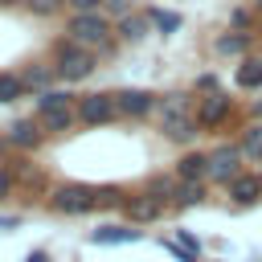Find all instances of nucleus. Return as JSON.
<instances>
[{
  "label": "nucleus",
  "mask_w": 262,
  "mask_h": 262,
  "mask_svg": "<svg viewBox=\"0 0 262 262\" xmlns=\"http://www.w3.org/2000/svg\"><path fill=\"white\" fill-rule=\"evenodd\" d=\"M49 205L66 217H82V213H94L102 205V188H90V184H57L49 192Z\"/></svg>",
  "instance_id": "20e7f679"
},
{
  "label": "nucleus",
  "mask_w": 262,
  "mask_h": 262,
  "mask_svg": "<svg viewBox=\"0 0 262 262\" xmlns=\"http://www.w3.org/2000/svg\"><path fill=\"white\" fill-rule=\"evenodd\" d=\"M229 20H233V29H246V25H250V12H246V8H233Z\"/></svg>",
  "instance_id": "c85d7f7f"
},
{
  "label": "nucleus",
  "mask_w": 262,
  "mask_h": 262,
  "mask_svg": "<svg viewBox=\"0 0 262 262\" xmlns=\"http://www.w3.org/2000/svg\"><path fill=\"white\" fill-rule=\"evenodd\" d=\"M123 213H127L131 221H156V217L164 213V201H156L151 192H135V196L123 201Z\"/></svg>",
  "instance_id": "9b49d317"
},
{
  "label": "nucleus",
  "mask_w": 262,
  "mask_h": 262,
  "mask_svg": "<svg viewBox=\"0 0 262 262\" xmlns=\"http://www.w3.org/2000/svg\"><path fill=\"white\" fill-rule=\"evenodd\" d=\"M8 192H12V172L0 164V196H8Z\"/></svg>",
  "instance_id": "c756f323"
},
{
  "label": "nucleus",
  "mask_w": 262,
  "mask_h": 262,
  "mask_svg": "<svg viewBox=\"0 0 262 262\" xmlns=\"http://www.w3.org/2000/svg\"><path fill=\"white\" fill-rule=\"evenodd\" d=\"M37 102V115H49V111H61V106H78V94H70V86H49L41 94H33Z\"/></svg>",
  "instance_id": "4468645a"
},
{
  "label": "nucleus",
  "mask_w": 262,
  "mask_h": 262,
  "mask_svg": "<svg viewBox=\"0 0 262 262\" xmlns=\"http://www.w3.org/2000/svg\"><path fill=\"white\" fill-rule=\"evenodd\" d=\"M233 82H237L242 90H262V57H246V61L237 66Z\"/></svg>",
  "instance_id": "f3484780"
},
{
  "label": "nucleus",
  "mask_w": 262,
  "mask_h": 262,
  "mask_svg": "<svg viewBox=\"0 0 262 262\" xmlns=\"http://www.w3.org/2000/svg\"><path fill=\"white\" fill-rule=\"evenodd\" d=\"M250 115H254V123H262V98H254V106H250Z\"/></svg>",
  "instance_id": "473e14b6"
},
{
  "label": "nucleus",
  "mask_w": 262,
  "mask_h": 262,
  "mask_svg": "<svg viewBox=\"0 0 262 262\" xmlns=\"http://www.w3.org/2000/svg\"><path fill=\"white\" fill-rule=\"evenodd\" d=\"M176 180H209V151H184L176 160Z\"/></svg>",
  "instance_id": "f8f14e48"
},
{
  "label": "nucleus",
  "mask_w": 262,
  "mask_h": 262,
  "mask_svg": "<svg viewBox=\"0 0 262 262\" xmlns=\"http://www.w3.org/2000/svg\"><path fill=\"white\" fill-rule=\"evenodd\" d=\"M25 262H49V254H45V250H33V254H29Z\"/></svg>",
  "instance_id": "2f4dec72"
},
{
  "label": "nucleus",
  "mask_w": 262,
  "mask_h": 262,
  "mask_svg": "<svg viewBox=\"0 0 262 262\" xmlns=\"http://www.w3.org/2000/svg\"><path fill=\"white\" fill-rule=\"evenodd\" d=\"M242 160H246L242 143H221V147H213V151H209V180H213V184L237 180V176H242Z\"/></svg>",
  "instance_id": "423d86ee"
},
{
  "label": "nucleus",
  "mask_w": 262,
  "mask_h": 262,
  "mask_svg": "<svg viewBox=\"0 0 262 262\" xmlns=\"http://www.w3.org/2000/svg\"><path fill=\"white\" fill-rule=\"evenodd\" d=\"M229 111H233V98H229L225 90H209L205 98H196V123H201L205 131L221 127V123L229 119Z\"/></svg>",
  "instance_id": "0eeeda50"
},
{
  "label": "nucleus",
  "mask_w": 262,
  "mask_h": 262,
  "mask_svg": "<svg viewBox=\"0 0 262 262\" xmlns=\"http://www.w3.org/2000/svg\"><path fill=\"white\" fill-rule=\"evenodd\" d=\"M131 4H135V0H102V12H106L111 20H119V16L131 12Z\"/></svg>",
  "instance_id": "393cba45"
},
{
  "label": "nucleus",
  "mask_w": 262,
  "mask_h": 262,
  "mask_svg": "<svg viewBox=\"0 0 262 262\" xmlns=\"http://www.w3.org/2000/svg\"><path fill=\"white\" fill-rule=\"evenodd\" d=\"M4 139H8V147L33 151V147H37V143L45 139V131H41V119H16V123H8Z\"/></svg>",
  "instance_id": "9d476101"
},
{
  "label": "nucleus",
  "mask_w": 262,
  "mask_h": 262,
  "mask_svg": "<svg viewBox=\"0 0 262 262\" xmlns=\"http://www.w3.org/2000/svg\"><path fill=\"white\" fill-rule=\"evenodd\" d=\"M258 180H262V160H258Z\"/></svg>",
  "instance_id": "c9c22d12"
},
{
  "label": "nucleus",
  "mask_w": 262,
  "mask_h": 262,
  "mask_svg": "<svg viewBox=\"0 0 262 262\" xmlns=\"http://www.w3.org/2000/svg\"><path fill=\"white\" fill-rule=\"evenodd\" d=\"M205 201V184L201 180H176V192H172V205L188 209V205H201Z\"/></svg>",
  "instance_id": "6ab92c4d"
},
{
  "label": "nucleus",
  "mask_w": 262,
  "mask_h": 262,
  "mask_svg": "<svg viewBox=\"0 0 262 262\" xmlns=\"http://www.w3.org/2000/svg\"><path fill=\"white\" fill-rule=\"evenodd\" d=\"M66 37L70 41H78V45H86V49H98V53H111L115 49V20L98 8V12H70V20H66Z\"/></svg>",
  "instance_id": "f03ea898"
},
{
  "label": "nucleus",
  "mask_w": 262,
  "mask_h": 262,
  "mask_svg": "<svg viewBox=\"0 0 262 262\" xmlns=\"http://www.w3.org/2000/svg\"><path fill=\"white\" fill-rule=\"evenodd\" d=\"M37 119H41V131L45 135H66V131H74L78 111L74 106H61V111H49V115H37Z\"/></svg>",
  "instance_id": "dca6fc26"
},
{
  "label": "nucleus",
  "mask_w": 262,
  "mask_h": 262,
  "mask_svg": "<svg viewBox=\"0 0 262 262\" xmlns=\"http://www.w3.org/2000/svg\"><path fill=\"white\" fill-rule=\"evenodd\" d=\"M16 98H25L20 74H0V102H16Z\"/></svg>",
  "instance_id": "5701e85b"
},
{
  "label": "nucleus",
  "mask_w": 262,
  "mask_h": 262,
  "mask_svg": "<svg viewBox=\"0 0 262 262\" xmlns=\"http://www.w3.org/2000/svg\"><path fill=\"white\" fill-rule=\"evenodd\" d=\"M66 8H70V12H98L102 0H66Z\"/></svg>",
  "instance_id": "cd10ccee"
},
{
  "label": "nucleus",
  "mask_w": 262,
  "mask_h": 262,
  "mask_svg": "<svg viewBox=\"0 0 262 262\" xmlns=\"http://www.w3.org/2000/svg\"><path fill=\"white\" fill-rule=\"evenodd\" d=\"M151 33H156V25H151L147 12H127V16L115 20V37L127 41V45H139V41H147Z\"/></svg>",
  "instance_id": "6e6552de"
},
{
  "label": "nucleus",
  "mask_w": 262,
  "mask_h": 262,
  "mask_svg": "<svg viewBox=\"0 0 262 262\" xmlns=\"http://www.w3.org/2000/svg\"><path fill=\"white\" fill-rule=\"evenodd\" d=\"M0 4H16V0H0Z\"/></svg>",
  "instance_id": "e433bc0d"
},
{
  "label": "nucleus",
  "mask_w": 262,
  "mask_h": 262,
  "mask_svg": "<svg viewBox=\"0 0 262 262\" xmlns=\"http://www.w3.org/2000/svg\"><path fill=\"white\" fill-rule=\"evenodd\" d=\"M143 233L139 229H131V225H98V229H90V242L94 246H131V242H139Z\"/></svg>",
  "instance_id": "ddd939ff"
},
{
  "label": "nucleus",
  "mask_w": 262,
  "mask_h": 262,
  "mask_svg": "<svg viewBox=\"0 0 262 262\" xmlns=\"http://www.w3.org/2000/svg\"><path fill=\"white\" fill-rule=\"evenodd\" d=\"M237 143H242V151H246L250 160H262V123H250Z\"/></svg>",
  "instance_id": "412c9836"
},
{
  "label": "nucleus",
  "mask_w": 262,
  "mask_h": 262,
  "mask_svg": "<svg viewBox=\"0 0 262 262\" xmlns=\"http://www.w3.org/2000/svg\"><path fill=\"white\" fill-rule=\"evenodd\" d=\"M33 16H57L61 8H66V0H20Z\"/></svg>",
  "instance_id": "b1692460"
},
{
  "label": "nucleus",
  "mask_w": 262,
  "mask_h": 262,
  "mask_svg": "<svg viewBox=\"0 0 262 262\" xmlns=\"http://www.w3.org/2000/svg\"><path fill=\"white\" fill-rule=\"evenodd\" d=\"M254 8H258V16H262V0H254Z\"/></svg>",
  "instance_id": "f704fd0d"
},
{
  "label": "nucleus",
  "mask_w": 262,
  "mask_h": 262,
  "mask_svg": "<svg viewBox=\"0 0 262 262\" xmlns=\"http://www.w3.org/2000/svg\"><path fill=\"white\" fill-rule=\"evenodd\" d=\"M20 82H25V90H49L53 82H57V74H53V66H29L25 74H20Z\"/></svg>",
  "instance_id": "a211bd4d"
},
{
  "label": "nucleus",
  "mask_w": 262,
  "mask_h": 262,
  "mask_svg": "<svg viewBox=\"0 0 262 262\" xmlns=\"http://www.w3.org/2000/svg\"><path fill=\"white\" fill-rule=\"evenodd\" d=\"M156 119H160V131L168 143H192L201 135V123H196V106H192V94L184 90H172L156 102Z\"/></svg>",
  "instance_id": "f257e3e1"
},
{
  "label": "nucleus",
  "mask_w": 262,
  "mask_h": 262,
  "mask_svg": "<svg viewBox=\"0 0 262 262\" xmlns=\"http://www.w3.org/2000/svg\"><path fill=\"white\" fill-rule=\"evenodd\" d=\"M176 242H180L188 254H196V258H201V237H196L192 229H176Z\"/></svg>",
  "instance_id": "a878e982"
},
{
  "label": "nucleus",
  "mask_w": 262,
  "mask_h": 262,
  "mask_svg": "<svg viewBox=\"0 0 262 262\" xmlns=\"http://www.w3.org/2000/svg\"><path fill=\"white\" fill-rule=\"evenodd\" d=\"M4 151H8V139H4V135H0V160H4Z\"/></svg>",
  "instance_id": "72a5a7b5"
},
{
  "label": "nucleus",
  "mask_w": 262,
  "mask_h": 262,
  "mask_svg": "<svg viewBox=\"0 0 262 262\" xmlns=\"http://www.w3.org/2000/svg\"><path fill=\"white\" fill-rule=\"evenodd\" d=\"M225 192H229V201H233V205H254V201L262 196V180H258V172H254V176H246V172H242L237 180H229V184H225Z\"/></svg>",
  "instance_id": "2eb2a0df"
},
{
  "label": "nucleus",
  "mask_w": 262,
  "mask_h": 262,
  "mask_svg": "<svg viewBox=\"0 0 262 262\" xmlns=\"http://www.w3.org/2000/svg\"><path fill=\"white\" fill-rule=\"evenodd\" d=\"M160 246H164V250H168V254H176V258H180V262H201V258H196V254H188V250H184V246H180V242H176V237H164V242H160Z\"/></svg>",
  "instance_id": "bb28decb"
},
{
  "label": "nucleus",
  "mask_w": 262,
  "mask_h": 262,
  "mask_svg": "<svg viewBox=\"0 0 262 262\" xmlns=\"http://www.w3.org/2000/svg\"><path fill=\"white\" fill-rule=\"evenodd\" d=\"M78 123H86V127H106V123H115L119 119V102H115V94H78Z\"/></svg>",
  "instance_id": "39448f33"
},
{
  "label": "nucleus",
  "mask_w": 262,
  "mask_h": 262,
  "mask_svg": "<svg viewBox=\"0 0 262 262\" xmlns=\"http://www.w3.org/2000/svg\"><path fill=\"white\" fill-rule=\"evenodd\" d=\"M213 49L217 53H246L250 49V33H221Z\"/></svg>",
  "instance_id": "4be33fe9"
},
{
  "label": "nucleus",
  "mask_w": 262,
  "mask_h": 262,
  "mask_svg": "<svg viewBox=\"0 0 262 262\" xmlns=\"http://www.w3.org/2000/svg\"><path fill=\"white\" fill-rule=\"evenodd\" d=\"M147 16H151L156 33H164V37L180 33V25H184V16H180V12H172V8H147Z\"/></svg>",
  "instance_id": "aec40b11"
},
{
  "label": "nucleus",
  "mask_w": 262,
  "mask_h": 262,
  "mask_svg": "<svg viewBox=\"0 0 262 262\" xmlns=\"http://www.w3.org/2000/svg\"><path fill=\"white\" fill-rule=\"evenodd\" d=\"M115 102H119V115H123V119H143V115L156 111L160 98H156L151 90H119Z\"/></svg>",
  "instance_id": "1a4fd4ad"
},
{
  "label": "nucleus",
  "mask_w": 262,
  "mask_h": 262,
  "mask_svg": "<svg viewBox=\"0 0 262 262\" xmlns=\"http://www.w3.org/2000/svg\"><path fill=\"white\" fill-rule=\"evenodd\" d=\"M53 74H57V82L61 86H74V82H86L90 74H94V66H98V57H94V49H86V45H78V41H57L53 45Z\"/></svg>",
  "instance_id": "7ed1b4c3"
},
{
  "label": "nucleus",
  "mask_w": 262,
  "mask_h": 262,
  "mask_svg": "<svg viewBox=\"0 0 262 262\" xmlns=\"http://www.w3.org/2000/svg\"><path fill=\"white\" fill-rule=\"evenodd\" d=\"M196 90H217V78H213V74H205V78H196Z\"/></svg>",
  "instance_id": "7c9ffc66"
}]
</instances>
